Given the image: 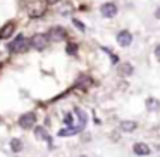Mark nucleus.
Wrapping results in <instances>:
<instances>
[{"label":"nucleus","instance_id":"obj_1","mask_svg":"<svg viewBox=\"0 0 160 157\" xmlns=\"http://www.w3.org/2000/svg\"><path fill=\"white\" fill-rule=\"evenodd\" d=\"M29 47H31V40H28V38H24L22 35H19L18 38L11 43V47H9V49H11L12 54H24Z\"/></svg>","mask_w":160,"mask_h":157},{"label":"nucleus","instance_id":"obj_2","mask_svg":"<svg viewBox=\"0 0 160 157\" xmlns=\"http://www.w3.org/2000/svg\"><path fill=\"white\" fill-rule=\"evenodd\" d=\"M117 12H119V9H117V5H115L114 2H105V4L100 5V14L103 16V18H107V19L115 18Z\"/></svg>","mask_w":160,"mask_h":157},{"label":"nucleus","instance_id":"obj_3","mask_svg":"<svg viewBox=\"0 0 160 157\" xmlns=\"http://www.w3.org/2000/svg\"><path fill=\"white\" fill-rule=\"evenodd\" d=\"M48 40L50 42H62V40H66V29L62 26H53V28H50Z\"/></svg>","mask_w":160,"mask_h":157},{"label":"nucleus","instance_id":"obj_4","mask_svg":"<svg viewBox=\"0 0 160 157\" xmlns=\"http://www.w3.org/2000/svg\"><path fill=\"white\" fill-rule=\"evenodd\" d=\"M48 35H43V33H36L35 36L31 38V45L38 50H43L47 45H48Z\"/></svg>","mask_w":160,"mask_h":157},{"label":"nucleus","instance_id":"obj_5","mask_svg":"<svg viewBox=\"0 0 160 157\" xmlns=\"http://www.w3.org/2000/svg\"><path fill=\"white\" fill-rule=\"evenodd\" d=\"M35 123H36V114H35V112H26V114H22L21 119H19V126L24 128V129L33 128Z\"/></svg>","mask_w":160,"mask_h":157},{"label":"nucleus","instance_id":"obj_6","mask_svg":"<svg viewBox=\"0 0 160 157\" xmlns=\"http://www.w3.org/2000/svg\"><path fill=\"white\" fill-rule=\"evenodd\" d=\"M115 40H117V43L121 47H129L132 43V35L128 31V29H122V31L117 33V38Z\"/></svg>","mask_w":160,"mask_h":157},{"label":"nucleus","instance_id":"obj_7","mask_svg":"<svg viewBox=\"0 0 160 157\" xmlns=\"http://www.w3.org/2000/svg\"><path fill=\"white\" fill-rule=\"evenodd\" d=\"M132 152L136 154V155H150V147L146 145V143H141V142H138V143H134V147H132Z\"/></svg>","mask_w":160,"mask_h":157},{"label":"nucleus","instance_id":"obj_8","mask_svg":"<svg viewBox=\"0 0 160 157\" xmlns=\"http://www.w3.org/2000/svg\"><path fill=\"white\" fill-rule=\"evenodd\" d=\"M14 28H16L14 21L7 23V24L4 26V28L0 29V40H4V38H9V36H11L12 33H14Z\"/></svg>","mask_w":160,"mask_h":157},{"label":"nucleus","instance_id":"obj_9","mask_svg":"<svg viewBox=\"0 0 160 157\" xmlns=\"http://www.w3.org/2000/svg\"><path fill=\"white\" fill-rule=\"evenodd\" d=\"M81 126H71V128H66V129H60L59 131V136H69V135H76V133L81 131Z\"/></svg>","mask_w":160,"mask_h":157},{"label":"nucleus","instance_id":"obj_10","mask_svg":"<svg viewBox=\"0 0 160 157\" xmlns=\"http://www.w3.org/2000/svg\"><path fill=\"white\" fill-rule=\"evenodd\" d=\"M136 128H138V124H136L134 121H122L121 123V129L124 133H131V131H134Z\"/></svg>","mask_w":160,"mask_h":157},{"label":"nucleus","instance_id":"obj_11","mask_svg":"<svg viewBox=\"0 0 160 157\" xmlns=\"http://www.w3.org/2000/svg\"><path fill=\"white\" fill-rule=\"evenodd\" d=\"M146 109H148L150 112H155V111H158V109H160V102H158V100H155L153 97L146 98Z\"/></svg>","mask_w":160,"mask_h":157},{"label":"nucleus","instance_id":"obj_12","mask_svg":"<svg viewBox=\"0 0 160 157\" xmlns=\"http://www.w3.org/2000/svg\"><path fill=\"white\" fill-rule=\"evenodd\" d=\"M74 112H76V116L79 118V124H78V126H81V128H84V126H86V121H88V116H86V112H84V111H81V109H74Z\"/></svg>","mask_w":160,"mask_h":157},{"label":"nucleus","instance_id":"obj_13","mask_svg":"<svg viewBox=\"0 0 160 157\" xmlns=\"http://www.w3.org/2000/svg\"><path fill=\"white\" fill-rule=\"evenodd\" d=\"M43 11H45L43 5H33V7H29V16L31 18H38V16L43 14Z\"/></svg>","mask_w":160,"mask_h":157},{"label":"nucleus","instance_id":"obj_14","mask_svg":"<svg viewBox=\"0 0 160 157\" xmlns=\"http://www.w3.org/2000/svg\"><path fill=\"white\" fill-rule=\"evenodd\" d=\"M35 135H36V138H40V140H50V136L47 135L45 128H42V126L35 128Z\"/></svg>","mask_w":160,"mask_h":157},{"label":"nucleus","instance_id":"obj_15","mask_svg":"<svg viewBox=\"0 0 160 157\" xmlns=\"http://www.w3.org/2000/svg\"><path fill=\"white\" fill-rule=\"evenodd\" d=\"M119 73H121L122 76H131V74H132V66H131V64H122Z\"/></svg>","mask_w":160,"mask_h":157},{"label":"nucleus","instance_id":"obj_16","mask_svg":"<svg viewBox=\"0 0 160 157\" xmlns=\"http://www.w3.org/2000/svg\"><path fill=\"white\" fill-rule=\"evenodd\" d=\"M11 147H12V150H14V152H21V149H22V143H21V140H18V138H12V140H11Z\"/></svg>","mask_w":160,"mask_h":157},{"label":"nucleus","instance_id":"obj_17","mask_svg":"<svg viewBox=\"0 0 160 157\" xmlns=\"http://www.w3.org/2000/svg\"><path fill=\"white\" fill-rule=\"evenodd\" d=\"M76 50H78V47L74 45V43H69V45H67V54H69V55H76Z\"/></svg>","mask_w":160,"mask_h":157},{"label":"nucleus","instance_id":"obj_18","mask_svg":"<svg viewBox=\"0 0 160 157\" xmlns=\"http://www.w3.org/2000/svg\"><path fill=\"white\" fill-rule=\"evenodd\" d=\"M72 23H74V26H76L79 31H84V29H86V28H84V24L79 21V19H72Z\"/></svg>","mask_w":160,"mask_h":157},{"label":"nucleus","instance_id":"obj_19","mask_svg":"<svg viewBox=\"0 0 160 157\" xmlns=\"http://www.w3.org/2000/svg\"><path fill=\"white\" fill-rule=\"evenodd\" d=\"M64 123H66L67 126H72V123H74V119H72V114H66V118H64Z\"/></svg>","mask_w":160,"mask_h":157},{"label":"nucleus","instance_id":"obj_20","mask_svg":"<svg viewBox=\"0 0 160 157\" xmlns=\"http://www.w3.org/2000/svg\"><path fill=\"white\" fill-rule=\"evenodd\" d=\"M153 54H155V57H157V60H160V43L155 47V50H153Z\"/></svg>","mask_w":160,"mask_h":157},{"label":"nucleus","instance_id":"obj_21","mask_svg":"<svg viewBox=\"0 0 160 157\" xmlns=\"http://www.w3.org/2000/svg\"><path fill=\"white\" fill-rule=\"evenodd\" d=\"M110 60H112V64H117L119 62V57L115 55V54H110Z\"/></svg>","mask_w":160,"mask_h":157},{"label":"nucleus","instance_id":"obj_22","mask_svg":"<svg viewBox=\"0 0 160 157\" xmlns=\"http://www.w3.org/2000/svg\"><path fill=\"white\" fill-rule=\"evenodd\" d=\"M155 18H157V19H160V7L155 11Z\"/></svg>","mask_w":160,"mask_h":157},{"label":"nucleus","instance_id":"obj_23","mask_svg":"<svg viewBox=\"0 0 160 157\" xmlns=\"http://www.w3.org/2000/svg\"><path fill=\"white\" fill-rule=\"evenodd\" d=\"M48 4H57V2H60V0H47Z\"/></svg>","mask_w":160,"mask_h":157},{"label":"nucleus","instance_id":"obj_24","mask_svg":"<svg viewBox=\"0 0 160 157\" xmlns=\"http://www.w3.org/2000/svg\"><path fill=\"white\" fill-rule=\"evenodd\" d=\"M81 157H84V155H81Z\"/></svg>","mask_w":160,"mask_h":157}]
</instances>
